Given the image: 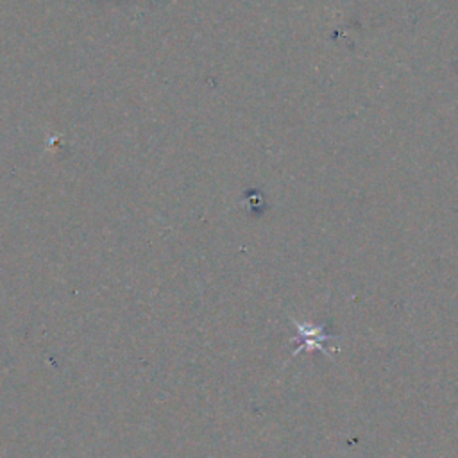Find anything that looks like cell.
<instances>
[{
	"mask_svg": "<svg viewBox=\"0 0 458 458\" xmlns=\"http://www.w3.org/2000/svg\"><path fill=\"white\" fill-rule=\"evenodd\" d=\"M292 324L295 327V336L293 340L297 342V347L295 351H292V358L297 356L299 352L302 351H320L322 354L326 356H331L333 352H336L335 349L331 347H326L327 342H336L338 336H333V335H327L324 329H326V324H320V326H311V324H306V322H299L295 318H292Z\"/></svg>",
	"mask_w": 458,
	"mask_h": 458,
	"instance_id": "cell-1",
	"label": "cell"
}]
</instances>
